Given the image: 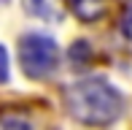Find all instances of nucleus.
<instances>
[{
    "label": "nucleus",
    "mask_w": 132,
    "mask_h": 130,
    "mask_svg": "<svg viewBox=\"0 0 132 130\" xmlns=\"http://www.w3.org/2000/svg\"><path fill=\"white\" fill-rule=\"evenodd\" d=\"M65 106L81 125H113L124 111V95L105 79H84L65 90Z\"/></svg>",
    "instance_id": "obj_1"
},
{
    "label": "nucleus",
    "mask_w": 132,
    "mask_h": 130,
    "mask_svg": "<svg viewBox=\"0 0 132 130\" xmlns=\"http://www.w3.org/2000/svg\"><path fill=\"white\" fill-rule=\"evenodd\" d=\"M59 46L51 35L43 33H24L19 38V65L24 76L35 81H43L57 73L59 68Z\"/></svg>",
    "instance_id": "obj_2"
},
{
    "label": "nucleus",
    "mask_w": 132,
    "mask_h": 130,
    "mask_svg": "<svg viewBox=\"0 0 132 130\" xmlns=\"http://www.w3.org/2000/svg\"><path fill=\"white\" fill-rule=\"evenodd\" d=\"M24 11L40 22L59 25L65 19V0H22Z\"/></svg>",
    "instance_id": "obj_3"
},
{
    "label": "nucleus",
    "mask_w": 132,
    "mask_h": 130,
    "mask_svg": "<svg viewBox=\"0 0 132 130\" xmlns=\"http://www.w3.org/2000/svg\"><path fill=\"white\" fill-rule=\"evenodd\" d=\"M70 11L81 22H100L108 11V0H70Z\"/></svg>",
    "instance_id": "obj_4"
},
{
    "label": "nucleus",
    "mask_w": 132,
    "mask_h": 130,
    "mask_svg": "<svg viewBox=\"0 0 132 130\" xmlns=\"http://www.w3.org/2000/svg\"><path fill=\"white\" fill-rule=\"evenodd\" d=\"M68 57H70V62H73V68L89 65L92 62V46H89V41H76V44L70 46Z\"/></svg>",
    "instance_id": "obj_5"
},
{
    "label": "nucleus",
    "mask_w": 132,
    "mask_h": 130,
    "mask_svg": "<svg viewBox=\"0 0 132 130\" xmlns=\"http://www.w3.org/2000/svg\"><path fill=\"white\" fill-rule=\"evenodd\" d=\"M119 30L127 41H132V0L124 3V11H121V22H119Z\"/></svg>",
    "instance_id": "obj_6"
},
{
    "label": "nucleus",
    "mask_w": 132,
    "mask_h": 130,
    "mask_svg": "<svg viewBox=\"0 0 132 130\" xmlns=\"http://www.w3.org/2000/svg\"><path fill=\"white\" fill-rule=\"evenodd\" d=\"M8 81V52L5 46H0V84Z\"/></svg>",
    "instance_id": "obj_7"
}]
</instances>
